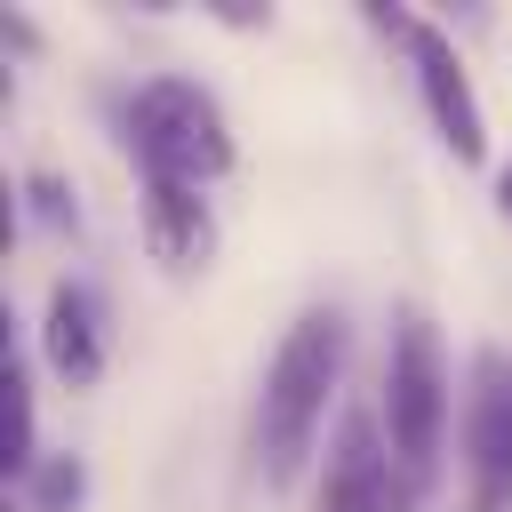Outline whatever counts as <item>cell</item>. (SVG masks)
<instances>
[{"mask_svg":"<svg viewBox=\"0 0 512 512\" xmlns=\"http://www.w3.org/2000/svg\"><path fill=\"white\" fill-rule=\"evenodd\" d=\"M368 24L400 40V56H408V88H416L424 128L440 136V152L464 160V168H488V112H480V88H472L456 40H448L432 16H408V8H368Z\"/></svg>","mask_w":512,"mask_h":512,"instance_id":"277c9868","label":"cell"},{"mask_svg":"<svg viewBox=\"0 0 512 512\" xmlns=\"http://www.w3.org/2000/svg\"><path fill=\"white\" fill-rule=\"evenodd\" d=\"M144 240L168 272H200L208 248H216V208L208 192H184V184H144Z\"/></svg>","mask_w":512,"mask_h":512,"instance_id":"52a82bcc","label":"cell"},{"mask_svg":"<svg viewBox=\"0 0 512 512\" xmlns=\"http://www.w3.org/2000/svg\"><path fill=\"white\" fill-rule=\"evenodd\" d=\"M120 144L136 152L144 184H184V192H208L232 176V128H224V104L184 80V72H152L120 96Z\"/></svg>","mask_w":512,"mask_h":512,"instance_id":"3957f363","label":"cell"},{"mask_svg":"<svg viewBox=\"0 0 512 512\" xmlns=\"http://www.w3.org/2000/svg\"><path fill=\"white\" fill-rule=\"evenodd\" d=\"M464 512H512V352L480 344L464 368Z\"/></svg>","mask_w":512,"mask_h":512,"instance_id":"5b68a950","label":"cell"},{"mask_svg":"<svg viewBox=\"0 0 512 512\" xmlns=\"http://www.w3.org/2000/svg\"><path fill=\"white\" fill-rule=\"evenodd\" d=\"M104 344H112L104 296H96L88 280H56V288H48V312H40V360L56 368V384H64V392H88V384L104 376Z\"/></svg>","mask_w":512,"mask_h":512,"instance_id":"8992f818","label":"cell"},{"mask_svg":"<svg viewBox=\"0 0 512 512\" xmlns=\"http://www.w3.org/2000/svg\"><path fill=\"white\" fill-rule=\"evenodd\" d=\"M80 488H88L80 456H24V496H32V512H72Z\"/></svg>","mask_w":512,"mask_h":512,"instance_id":"ba28073f","label":"cell"},{"mask_svg":"<svg viewBox=\"0 0 512 512\" xmlns=\"http://www.w3.org/2000/svg\"><path fill=\"white\" fill-rule=\"evenodd\" d=\"M384 456L400 472V488L424 504L432 480H440V440H448V352H440V328L416 296L392 304V328H384Z\"/></svg>","mask_w":512,"mask_h":512,"instance_id":"7a4b0ae2","label":"cell"},{"mask_svg":"<svg viewBox=\"0 0 512 512\" xmlns=\"http://www.w3.org/2000/svg\"><path fill=\"white\" fill-rule=\"evenodd\" d=\"M336 384H344V312L336 304H304L280 328V344H272V360L256 376V408H248V448H256L264 488H296L304 480Z\"/></svg>","mask_w":512,"mask_h":512,"instance_id":"6da1fadb","label":"cell"},{"mask_svg":"<svg viewBox=\"0 0 512 512\" xmlns=\"http://www.w3.org/2000/svg\"><path fill=\"white\" fill-rule=\"evenodd\" d=\"M496 216H504V224H512V160H504V168H496Z\"/></svg>","mask_w":512,"mask_h":512,"instance_id":"9c48e42d","label":"cell"}]
</instances>
